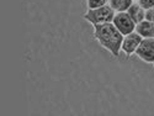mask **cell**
Masks as SVG:
<instances>
[{"label": "cell", "mask_w": 154, "mask_h": 116, "mask_svg": "<svg viewBox=\"0 0 154 116\" xmlns=\"http://www.w3.org/2000/svg\"><path fill=\"white\" fill-rule=\"evenodd\" d=\"M94 26H95V37L97 38L100 45L105 47L107 51H110L113 56L117 57L121 49L123 35L111 22H104V24L94 25Z\"/></svg>", "instance_id": "6da1fadb"}, {"label": "cell", "mask_w": 154, "mask_h": 116, "mask_svg": "<svg viewBox=\"0 0 154 116\" xmlns=\"http://www.w3.org/2000/svg\"><path fill=\"white\" fill-rule=\"evenodd\" d=\"M113 16V10L110 6L104 5L96 9H89V11L84 15V19L91 22L93 25H99L104 22H111Z\"/></svg>", "instance_id": "7a4b0ae2"}, {"label": "cell", "mask_w": 154, "mask_h": 116, "mask_svg": "<svg viewBox=\"0 0 154 116\" xmlns=\"http://www.w3.org/2000/svg\"><path fill=\"white\" fill-rule=\"evenodd\" d=\"M112 24L115 25V27H116L123 36L133 32L134 27H136V24L133 22V20L125 11H121L117 15H115L113 19H112Z\"/></svg>", "instance_id": "3957f363"}, {"label": "cell", "mask_w": 154, "mask_h": 116, "mask_svg": "<svg viewBox=\"0 0 154 116\" xmlns=\"http://www.w3.org/2000/svg\"><path fill=\"white\" fill-rule=\"evenodd\" d=\"M134 53L144 62L154 63V38H144L140 41Z\"/></svg>", "instance_id": "277c9868"}, {"label": "cell", "mask_w": 154, "mask_h": 116, "mask_svg": "<svg viewBox=\"0 0 154 116\" xmlns=\"http://www.w3.org/2000/svg\"><path fill=\"white\" fill-rule=\"evenodd\" d=\"M140 41H142V37H140L137 32H131L128 33L123 37L122 40V45H121V48L122 51L126 53L127 57H130L132 53H134L136 48L138 47V45L140 43Z\"/></svg>", "instance_id": "5b68a950"}, {"label": "cell", "mask_w": 154, "mask_h": 116, "mask_svg": "<svg viewBox=\"0 0 154 116\" xmlns=\"http://www.w3.org/2000/svg\"><path fill=\"white\" fill-rule=\"evenodd\" d=\"M134 32H137L142 38H154V22L143 20L136 25Z\"/></svg>", "instance_id": "8992f818"}, {"label": "cell", "mask_w": 154, "mask_h": 116, "mask_svg": "<svg viewBox=\"0 0 154 116\" xmlns=\"http://www.w3.org/2000/svg\"><path fill=\"white\" fill-rule=\"evenodd\" d=\"M128 15L133 20V22L137 25L138 22L144 20V10L139 6V4H132L130 8H128Z\"/></svg>", "instance_id": "52a82bcc"}, {"label": "cell", "mask_w": 154, "mask_h": 116, "mask_svg": "<svg viewBox=\"0 0 154 116\" xmlns=\"http://www.w3.org/2000/svg\"><path fill=\"white\" fill-rule=\"evenodd\" d=\"M109 2H110V8L119 12L128 10V8L132 5V0H109Z\"/></svg>", "instance_id": "ba28073f"}, {"label": "cell", "mask_w": 154, "mask_h": 116, "mask_svg": "<svg viewBox=\"0 0 154 116\" xmlns=\"http://www.w3.org/2000/svg\"><path fill=\"white\" fill-rule=\"evenodd\" d=\"M106 3H107V0H88V8L96 9V8L106 5Z\"/></svg>", "instance_id": "9c48e42d"}, {"label": "cell", "mask_w": 154, "mask_h": 116, "mask_svg": "<svg viewBox=\"0 0 154 116\" xmlns=\"http://www.w3.org/2000/svg\"><path fill=\"white\" fill-rule=\"evenodd\" d=\"M139 6L143 10H148L150 8H154V0H138Z\"/></svg>", "instance_id": "30bf717a"}, {"label": "cell", "mask_w": 154, "mask_h": 116, "mask_svg": "<svg viewBox=\"0 0 154 116\" xmlns=\"http://www.w3.org/2000/svg\"><path fill=\"white\" fill-rule=\"evenodd\" d=\"M144 17H146V20L154 22V8H150V9L146 10V12H144Z\"/></svg>", "instance_id": "8fae6325"}]
</instances>
